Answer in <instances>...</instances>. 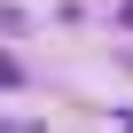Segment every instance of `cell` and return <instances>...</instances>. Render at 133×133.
Here are the masks:
<instances>
[{"instance_id":"cell-1","label":"cell","mask_w":133,"mask_h":133,"mask_svg":"<svg viewBox=\"0 0 133 133\" xmlns=\"http://www.w3.org/2000/svg\"><path fill=\"white\" fill-rule=\"evenodd\" d=\"M0 86H24V63L16 55H0Z\"/></svg>"},{"instance_id":"cell-2","label":"cell","mask_w":133,"mask_h":133,"mask_svg":"<svg viewBox=\"0 0 133 133\" xmlns=\"http://www.w3.org/2000/svg\"><path fill=\"white\" fill-rule=\"evenodd\" d=\"M0 31H24V8H0Z\"/></svg>"},{"instance_id":"cell-3","label":"cell","mask_w":133,"mask_h":133,"mask_svg":"<svg viewBox=\"0 0 133 133\" xmlns=\"http://www.w3.org/2000/svg\"><path fill=\"white\" fill-rule=\"evenodd\" d=\"M117 24H133V0H125V8H117Z\"/></svg>"}]
</instances>
